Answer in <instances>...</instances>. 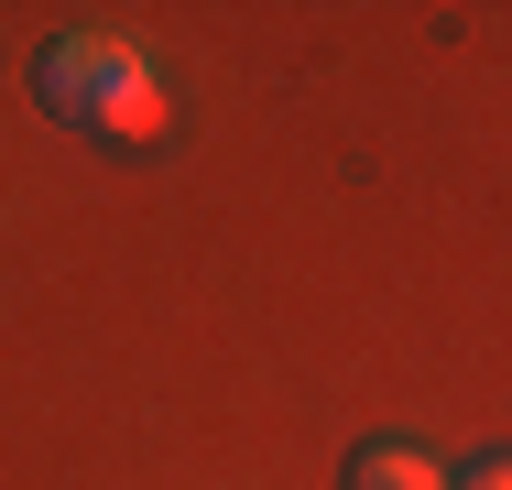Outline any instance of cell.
I'll return each mask as SVG.
<instances>
[{
    "label": "cell",
    "instance_id": "cell-1",
    "mask_svg": "<svg viewBox=\"0 0 512 490\" xmlns=\"http://www.w3.org/2000/svg\"><path fill=\"white\" fill-rule=\"evenodd\" d=\"M33 109L66 131H109V142H153L164 131V88L120 33H55L33 55Z\"/></svg>",
    "mask_w": 512,
    "mask_h": 490
},
{
    "label": "cell",
    "instance_id": "cell-2",
    "mask_svg": "<svg viewBox=\"0 0 512 490\" xmlns=\"http://www.w3.org/2000/svg\"><path fill=\"white\" fill-rule=\"evenodd\" d=\"M338 490H447V469H436L425 447H360V458L338 469Z\"/></svg>",
    "mask_w": 512,
    "mask_h": 490
},
{
    "label": "cell",
    "instance_id": "cell-3",
    "mask_svg": "<svg viewBox=\"0 0 512 490\" xmlns=\"http://www.w3.org/2000/svg\"><path fill=\"white\" fill-rule=\"evenodd\" d=\"M458 490H512V469H502V458H469V469H458Z\"/></svg>",
    "mask_w": 512,
    "mask_h": 490
}]
</instances>
